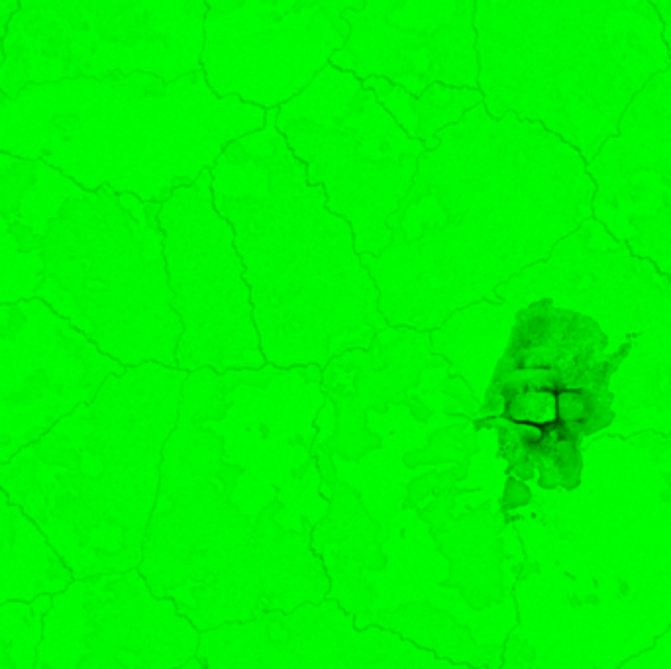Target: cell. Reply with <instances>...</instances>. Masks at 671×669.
I'll return each mask as SVG.
<instances>
[{
    "label": "cell",
    "instance_id": "obj_14",
    "mask_svg": "<svg viewBox=\"0 0 671 669\" xmlns=\"http://www.w3.org/2000/svg\"><path fill=\"white\" fill-rule=\"evenodd\" d=\"M71 581L42 528L0 487V603L55 595Z\"/></svg>",
    "mask_w": 671,
    "mask_h": 669
},
{
    "label": "cell",
    "instance_id": "obj_5",
    "mask_svg": "<svg viewBox=\"0 0 671 669\" xmlns=\"http://www.w3.org/2000/svg\"><path fill=\"white\" fill-rule=\"evenodd\" d=\"M161 203L103 197L48 228L38 297L124 367H177L183 324L157 222Z\"/></svg>",
    "mask_w": 671,
    "mask_h": 669
},
{
    "label": "cell",
    "instance_id": "obj_15",
    "mask_svg": "<svg viewBox=\"0 0 671 669\" xmlns=\"http://www.w3.org/2000/svg\"><path fill=\"white\" fill-rule=\"evenodd\" d=\"M363 85L377 95L401 128L414 140H420L426 150L438 146L440 130L460 122L469 108L483 103L479 87L430 83L420 95H413L385 77H367Z\"/></svg>",
    "mask_w": 671,
    "mask_h": 669
},
{
    "label": "cell",
    "instance_id": "obj_10",
    "mask_svg": "<svg viewBox=\"0 0 671 669\" xmlns=\"http://www.w3.org/2000/svg\"><path fill=\"white\" fill-rule=\"evenodd\" d=\"M124 369L40 297L0 303V464Z\"/></svg>",
    "mask_w": 671,
    "mask_h": 669
},
{
    "label": "cell",
    "instance_id": "obj_1",
    "mask_svg": "<svg viewBox=\"0 0 671 669\" xmlns=\"http://www.w3.org/2000/svg\"><path fill=\"white\" fill-rule=\"evenodd\" d=\"M438 140L387 220L391 244L360 254L387 324L418 330L491 297L593 216L587 159L540 122L479 103Z\"/></svg>",
    "mask_w": 671,
    "mask_h": 669
},
{
    "label": "cell",
    "instance_id": "obj_7",
    "mask_svg": "<svg viewBox=\"0 0 671 669\" xmlns=\"http://www.w3.org/2000/svg\"><path fill=\"white\" fill-rule=\"evenodd\" d=\"M163 254L183 334L177 367L189 373L261 369L267 361L232 224L212 199V175L177 187L157 212Z\"/></svg>",
    "mask_w": 671,
    "mask_h": 669
},
{
    "label": "cell",
    "instance_id": "obj_17",
    "mask_svg": "<svg viewBox=\"0 0 671 669\" xmlns=\"http://www.w3.org/2000/svg\"><path fill=\"white\" fill-rule=\"evenodd\" d=\"M654 4V8L658 10L662 22H664V38L666 44L670 48L671 55V0H650Z\"/></svg>",
    "mask_w": 671,
    "mask_h": 669
},
{
    "label": "cell",
    "instance_id": "obj_6",
    "mask_svg": "<svg viewBox=\"0 0 671 669\" xmlns=\"http://www.w3.org/2000/svg\"><path fill=\"white\" fill-rule=\"evenodd\" d=\"M277 128L310 185H322L328 208L350 222L358 254H381L393 240L387 220L409 195L426 146L362 79L332 63L277 106Z\"/></svg>",
    "mask_w": 671,
    "mask_h": 669
},
{
    "label": "cell",
    "instance_id": "obj_4",
    "mask_svg": "<svg viewBox=\"0 0 671 669\" xmlns=\"http://www.w3.org/2000/svg\"><path fill=\"white\" fill-rule=\"evenodd\" d=\"M475 32L489 114L540 122L587 161L671 63L650 0H475Z\"/></svg>",
    "mask_w": 671,
    "mask_h": 669
},
{
    "label": "cell",
    "instance_id": "obj_13",
    "mask_svg": "<svg viewBox=\"0 0 671 669\" xmlns=\"http://www.w3.org/2000/svg\"><path fill=\"white\" fill-rule=\"evenodd\" d=\"M207 668H452L387 630H356L334 605H305L293 615L265 613L201 634Z\"/></svg>",
    "mask_w": 671,
    "mask_h": 669
},
{
    "label": "cell",
    "instance_id": "obj_9",
    "mask_svg": "<svg viewBox=\"0 0 671 669\" xmlns=\"http://www.w3.org/2000/svg\"><path fill=\"white\" fill-rule=\"evenodd\" d=\"M199 628L157 597L138 567L73 581L52 595L36 669H171L191 664Z\"/></svg>",
    "mask_w": 671,
    "mask_h": 669
},
{
    "label": "cell",
    "instance_id": "obj_8",
    "mask_svg": "<svg viewBox=\"0 0 671 669\" xmlns=\"http://www.w3.org/2000/svg\"><path fill=\"white\" fill-rule=\"evenodd\" d=\"M201 65L218 97L277 108L299 95L350 36L363 0H205Z\"/></svg>",
    "mask_w": 671,
    "mask_h": 669
},
{
    "label": "cell",
    "instance_id": "obj_12",
    "mask_svg": "<svg viewBox=\"0 0 671 669\" xmlns=\"http://www.w3.org/2000/svg\"><path fill=\"white\" fill-rule=\"evenodd\" d=\"M587 171L595 218L634 252L671 267V63L628 104Z\"/></svg>",
    "mask_w": 671,
    "mask_h": 669
},
{
    "label": "cell",
    "instance_id": "obj_3",
    "mask_svg": "<svg viewBox=\"0 0 671 669\" xmlns=\"http://www.w3.org/2000/svg\"><path fill=\"white\" fill-rule=\"evenodd\" d=\"M187 377L155 361L112 373L91 401L0 464V487L73 577L140 566Z\"/></svg>",
    "mask_w": 671,
    "mask_h": 669
},
{
    "label": "cell",
    "instance_id": "obj_11",
    "mask_svg": "<svg viewBox=\"0 0 671 669\" xmlns=\"http://www.w3.org/2000/svg\"><path fill=\"white\" fill-rule=\"evenodd\" d=\"M330 63L358 79L385 77L420 95L430 83L477 87L475 0H363Z\"/></svg>",
    "mask_w": 671,
    "mask_h": 669
},
{
    "label": "cell",
    "instance_id": "obj_2",
    "mask_svg": "<svg viewBox=\"0 0 671 669\" xmlns=\"http://www.w3.org/2000/svg\"><path fill=\"white\" fill-rule=\"evenodd\" d=\"M212 199L234 228L265 361L277 369L326 367L367 350L387 324L379 289L350 222L310 185L307 165L277 128L234 140L210 167Z\"/></svg>",
    "mask_w": 671,
    "mask_h": 669
},
{
    "label": "cell",
    "instance_id": "obj_16",
    "mask_svg": "<svg viewBox=\"0 0 671 669\" xmlns=\"http://www.w3.org/2000/svg\"><path fill=\"white\" fill-rule=\"evenodd\" d=\"M52 595L0 603V669H36Z\"/></svg>",
    "mask_w": 671,
    "mask_h": 669
}]
</instances>
